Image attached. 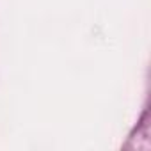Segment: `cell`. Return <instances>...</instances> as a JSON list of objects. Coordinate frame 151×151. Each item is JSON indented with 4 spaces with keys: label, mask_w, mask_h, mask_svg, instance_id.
<instances>
[]
</instances>
